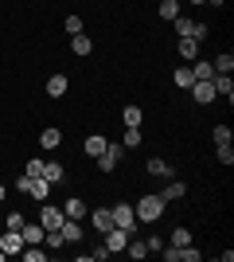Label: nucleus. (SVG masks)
<instances>
[{
    "mask_svg": "<svg viewBox=\"0 0 234 262\" xmlns=\"http://www.w3.org/2000/svg\"><path fill=\"white\" fill-rule=\"evenodd\" d=\"M101 239H106V243H101L106 251H110V254H117V251H125V243H129V231H121V227H110L106 235H101Z\"/></svg>",
    "mask_w": 234,
    "mask_h": 262,
    "instance_id": "nucleus-5",
    "label": "nucleus"
},
{
    "mask_svg": "<svg viewBox=\"0 0 234 262\" xmlns=\"http://www.w3.org/2000/svg\"><path fill=\"white\" fill-rule=\"evenodd\" d=\"M148 172H152V176H164V180H172V164L160 161V157H152V161H148Z\"/></svg>",
    "mask_w": 234,
    "mask_h": 262,
    "instance_id": "nucleus-24",
    "label": "nucleus"
},
{
    "mask_svg": "<svg viewBox=\"0 0 234 262\" xmlns=\"http://www.w3.org/2000/svg\"><path fill=\"white\" fill-rule=\"evenodd\" d=\"M211 67H215V75H230V71H234V55H230V51L215 55V59H211Z\"/></svg>",
    "mask_w": 234,
    "mask_h": 262,
    "instance_id": "nucleus-16",
    "label": "nucleus"
},
{
    "mask_svg": "<svg viewBox=\"0 0 234 262\" xmlns=\"http://www.w3.org/2000/svg\"><path fill=\"white\" fill-rule=\"evenodd\" d=\"M23 196H32V200H39V204H43V200L51 196V184H47L43 176H32V184H28V192H23Z\"/></svg>",
    "mask_w": 234,
    "mask_h": 262,
    "instance_id": "nucleus-10",
    "label": "nucleus"
},
{
    "mask_svg": "<svg viewBox=\"0 0 234 262\" xmlns=\"http://www.w3.org/2000/svg\"><path fill=\"white\" fill-rule=\"evenodd\" d=\"M211 86H215V94H223L226 102H234V82H230V75H215Z\"/></svg>",
    "mask_w": 234,
    "mask_h": 262,
    "instance_id": "nucleus-13",
    "label": "nucleus"
},
{
    "mask_svg": "<svg viewBox=\"0 0 234 262\" xmlns=\"http://www.w3.org/2000/svg\"><path fill=\"white\" fill-rule=\"evenodd\" d=\"M145 247H148V254H152V251H156V254H160V247H164V239H156V235H152V239H148V243H145Z\"/></svg>",
    "mask_w": 234,
    "mask_h": 262,
    "instance_id": "nucleus-36",
    "label": "nucleus"
},
{
    "mask_svg": "<svg viewBox=\"0 0 234 262\" xmlns=\"http://www.w3.org/2000/svg\"><path fill=\"white\" fill-rule=\"evenodd\" d=\"M90 215V227L98 231V235H106V231L113 227V215H110V208H98V211H86Z\"/></svg>",
    "mask_w": 234,
    "mask_h": 262,
    "instance_id": "nucleus-8",
    "label": "nucleus"
},
{
    "mask_svg": "<svg viewBox=\"0 0 234 262\" xmlns=\"http://www.w3.org/2000/svg\"><path fill=\"white\" fill-rule=\"evenodd\" d=\"M156 12H160V20H176V16H179V0H160Z\"/></svg>",
    "mask_w": 234,
    "mask_h": 262,
    "instance_id": "nucleus-22",
    "label": "nucleus"
},
{
    "mask_svg": "<svg viewBox=\"0 0 234 262\" xmlns=\"http://www.w3.org/2000/svg\"><path fill=\"white\" fill-rule=\"evenodd\" d=\"M39 223H43V231H59L63 223H67V215H63V208H51V204H43V211H39Z\"/></svg>",
    "mask_w": 234,
    "mask_h": 262,
    "instance_id": "nucleus-4",
    "label": "nucleus"
},
{
    "mask_svg": "<svg viewBox=\"0 0 234 262\" xmlns=\"http://www.w3.org/2000/svg\"><path fill=\"white\" fill-rule=\"evenodd\" d=\"M121 157H125V145H106V149H101V153L94 157V161H98V168H101V172H113Z\"/></svg>",
    "mask_w": 234,
    "mask_h": 262,
    "instance_id": "nucleus-3",
    "label": "nucleus"
},
{
    "mask_svg": "<svg viewBox=\"0 0 234 262\" xmlns=\"http://www.w3.org/2000/svg\"><path fill=\"white\" fill-rule=\"evenodd\" d=\"M215 149H219L215 157H219V161H223L226 168H230V164H234V145H215Z\"/></svg>",
    "mask_w": 234,
    "mask_h": 262,
    "instance_id": "nucleus-31",
    "label": "nucleus"
},
{
    "mask_svg": "<svg viewBox=\"0 0 234 262\" xmlns=\"http://www.w3.org/2000/svg\"><path fill=\"white\" fill-rule=\"evenodd\" d=\"M179 55H184V59H199V39H191V35H179Z\"/></svg>",
    "mask_w": 234,
    "mask_h": 262,
    "instance_id": "nucleus-19",
    "label": "nucleus"
},
{
    "mask_svg": "<svg viewBox=\"0 0 234 262\" xmlns=\"http://www.w3.org/2000/svg\"><path fill=\"white\" fill-rule=\"evenodd\" d=\"M191 4H207V0H191Z\"/></svg>",
    "mask_w": 234,
    "mask_h": 262,
    "instance_id": "nucleus-38",
    "label": "nucleus"
},
{
    "mask_svg": "<svg viewBox=\"0 0 234 262\" xmlns=\"http://www.w3.org/2000/svg\"><path fill=\"white\" fill-rule=\"evenodd\" d=\"M184 196H188V184H184V180H168V188H160V200H164V204L184 200Z\"/></svg>",
    "mask_w": 234,
    "mask_h": 262,
    "instance_id": "nucleus-9",
    "label": "nucleus"
},
{
    "mask_svg": "<svg viewBox=\"0 0 234 262\" xmlns=\"http://www.w3.org/2000/svg\"><path fill=\"white\" fill-rule=\"evenodd\" d=\"M70 51H74V55H90V51H94V43H90V35H86V32L70 35Z\"/></svg>",
    "mask_w": 234,
    "mask_h": 262,
    "instance_id": "nucleus-18",
    "label": "nucleus"
},
{
    "mask_svg": "<svg viewBox=\"0 0 234 262\" xmlns=\"http://www.w3.org/2000/svg\"><path fill=\"white\" fill-rule=\"evenodd\" d=\"M110 215H113V227H121V231H129V235H133V223H137L133 204H113Z\"/></svg>",
    "mask_w": 234,
    "mask_h": 262,
    "instance_id": "nucleus-2",
    "label": "nucleus"
},
{
    "mask_svg": "<svg viewBox=\"0 0 234 262\" xmlns=\"http://www.w3.org/2000/svg\"><path fill=\"white\" fill-rule=\"evenodd\" d=\"M59 141H63V129H55V125H47V129L39 133V145H43V149H59Z\"/></svg>",
    "mask_w": 234,
    "mask_h": 262,
    "instance_id": "nucleus-17",
    "label": "nucleus"
},
{
    "mask_svg": "<svg viewBox=\"0 0 234 262\" xmlns=\"http://www.w3.org/2000/svg\"><path fill=\"white\" fill-rule=\"evenodd\" d=\"M215 145H234V133H230V125H215Z\"/></svg>",
    "mask_w": 234,
    "mask_h": 262,
    "instance_id": "nucleus-28",
    "label": "nucleus"
},
{
    "mask_svg": "<svg viewBox=\"0 0 234 262\" xmlns=\"http://www.w3.org/2000/svg\"><path fill=\"white\" fill-rule=\"evenodd\" d=\"M172 82H176L179 90H191V82H195V75H191V67H176V75H172Z\"/></svg>",
    "mask_w": 234,
    "mask_h": 262,
    "instance_id": "nucleus-21",
    "label": "nucleus"
},
{
    "mask_svg": "<svg viewBox=\"0 0 234 262\" xmlns=\"http://www.w3.org/2000/svg\"><path fill=\"white\" fill-rule=\"evenodd\" d=\"M67 75H51L47 78V94H51V98H63V94H67Z\"/></svg>",
    "mask_w": 234,
    "mask_h": 262,
    "instance_id": "nucleus-15",
    "label": "nucleus"
},
{
    "mask_svg": "<svg viewBox=\"0 0 234 262\" xmlns=\"http://www.w3.org/2000/svg\"><path fill=\"white\" fill-rule=\"evenodd\" d=\"M188 243H191V231L188 227H176V231H172V247H188Z\"/></svg>",
    "mask_w": 234,
    "mask_h": 262,
    "instance_id": "nucleus-29",
    "label": "nucleus"
},
{
    "mask_svg": "<svg viewBox=\"0 0 234 262\" xmlns=\"http://www.w3.org/2000/svg\"><path fill=\"white\" fill-rule=\"evenodd\" d=\"M59 235H63V243L74 247V243H82V223H78V219H67V223L59 227Z\"/></svg>",
    "mask_w": 234,
    "mask_h": 262,
    "instance_id": "nucleus-11",
    "label": "nucleus"
},
{
    "mask_svg": "<svg viewBox=\"0 0 234 262\" xmlns=\"http://www.w3.org/2000/svg\"><path fill=\"white\" fill-rule=\"evenodd\" d=\"M8 227H12V231L23 227V215H20V211H8Z\"/></svg>",
    "mask_w": 234,
    "mask_h": 262,
    "instance_id": "nucleus-34",
    "label": "nucleus"
},
{
    "mask_svg": "<svg viewBox=\"0 0 234 262\" xmlns=\"http://www.w3.org/2000/svg\"><path fill=\"white\" fill-rule=\"evenodd\" d=\"M0 251H4V254H20V251H23V235L8 227L4 235H0Z\"/></svg>",
    "mask_w": 234,
    "mask_h": 262,
    "instance_id": "nucleus-7",
    "label": "nucleus"
},
{
    "mask_svg": "<svg viewBox=\"0 0 234 262\" xmlns=\"http://www.w3.org/2000/svg\"><path fill=\"white\" fill-rule=\"evenodd\" d=\"M125 149H137V145H141V125H125Z\"/></svg>",
    "mask_w": 234,
    "mask_h": 262,
    "instance_id": "nucleus-27",
    "label": "nucleus"
},
{
    "mask_svg": "<svg viewBox=\"0 0 234 262\" xmlns=\"http://www.w3.org/2000/svg\"><path fill=\"white\" fill-rule=\"evenodd\" d=\"M191 35H195V39H207V35H211V28H207V24H195V28H191Z\"/></svg>",
    "mask_w": 234,
    "mask_h": 262,
    "instance_id": "nucleus-35",
    "label": "nucleus"
},
{
    "mask_svg": "<svg viewBox=\"0 0 234 262\" xmlns=\"http://www.w3.org/2000/svg\"><path fill=\"white\" fill-rule=\"evenodd\" d=\"M172 24H176V32H179V35H191V28H195V20H188V16H176ZM191 39H195V35H191Z\"/></svg>",
    "mask_w": 234,
    "mask_h": 262,
    "instance_id": "nucleus-30",
    "label": "nucleus"
},
{
    "mask_svg": "<svg viewBox=\"0 0 234 262\" xmlns=\"http://www.w3.org/2000/svg\"><path fill=\"white\" fill-rule=\"evenodd\" d=\"M20 235H23V247H28V243H39V247H43V223H28V219H23Z\"/></svg>",
    "mask_w": 234,
    "mask_h": 262,
    "instance_id": "nucleus-12",
    "label": "nucleus"
},
{
    "mask_svg": "<svg viewBox=\"0 0 234 262\" xmlns=\"http://www.w3.org/2000/svg\"><path fill=\"white\" fill-rule=\"evenodd\" d=\"M43 180L47 184H59V180H63V164L59 161H43Z\"/></svg>",
    "mask_w": 234,
    "mask_h": 262,
    "instance_id": "nucleus-20",
    "label": "nucleus"
},
{
    "mask_svg": "<svg viewBox=\"0 0 234 262\" xmlns=\"http://www.w3.org/2000/svg\"><path fill=\"white\" fill-rule=\"evenodd\" d=\"M23 176H43V157H32L28 168H23Z\"/></svg>",
    "mask_w": 234,
    "mask_h": 262,
    "instance_id": "nucleus-32",
    "label": "nucleus"
},
{
    "mask_svg": "<svg viewBox=\"0 0 234 262\" xmlns=\"http://www.w3.org/2000/svg\"><path fill=\"white\" fill-rule=\"evenodd\" d=\"M86 211H90V208H86L78 196H70L67 204H63V215H67V219H86Z\"/></svg>",
    "mask_w": 234,
    "mask_h": 262,
    "instance_id": "nucleus-14",
    "label": "nucleus"
},
{
    "mask_svg": "<svg viewBox=\"0 0 234 262\" xmlns=\"http://www.w3.org/2000/svg\"><path fill=\"white\" fill-rule=\"evenodd\" d=\"M121 121H125V125H141V121H145L141 106H125V110H121Z\"/></svg>",
    "mask_w": 234,
    "mask_h": 262,
    "instance_id": "nucleus-26",
    "label": "nucleus"
},
{
    "mask_svg": "<svg viewBox=\"0 0 234 262\" xmlns=\"http://www.w3.org/2000/svg\"><path fill=\"white\" fill-rule=\"evenodd\" d=\"M133 211H137V219H141V223H156V219L164 215V200H160V192H148V196H141Z\"/></svg>",
    "mask_w": 234,
    "mask_h": 262,
    "instance_id": "nucleus-1",
    "label": "nucleus"
},
{
    "mask_svg": "<svg viewBox=\"0 0 234 262\" xmlns=\"http://www.w3.org/2000/svg\"><path fill=\"white\" fill-rule=\"evenodd\" d=\"M191 75H195V82H199V78H215V67L207 63V59H195V67H191Z\"/></svg>",
    "mask_w": 234,
    "mask_h": 262,
    "instance_id": "nucleus-25",
    "label": "nucleus"
},
{
    "mask_svg": "<svg viewBox=\"0 0 234 262\" xmlns=\"http://www.w3.org/2000/svg\"><path fill=\"white\" fill-rule=\"evenodd\" d=\"M106 145H110V141H106V137H98V133H90V137H86V145H82V149H86V157H98L101 149H106Z\"/></svg>",
    "mask_w": 234,
    "mask_h": 262,
    "instance_id": "nucleus-23",
    "label": "nucleus"
},
{
    "mask_svg": "<svg viewBox=\"0 0 234 262\" xmlns=\"http://www.w3.org/2000/svg\"><path fill=\"white\" fill-rule=\"evenodd\" d=\"M67 32H70V35L82 32V16H67Z\"/></svg>",
    "mask_w": 234,
    "mask_h": 262,
    "instance_id": "nucleus-33",
    "label": "nucleus"
},
{
    "mask_svg": "<svg viewBox=\"0 0 234 262\" xmlns=\"http://www.w3.org/2000/svg\"><path fill=\"white\" fill-rule=\"evenodd\" d=\"M191 94H195V102L199 106H211L219 94H215V86H211V78H199V82H191Z\"/></svg>",
    "mask_w": 234,
    "mask_h": 262,
    "instance_id": "nucleus-6",
    "label": "nucleus"
},
{
    "mask_svg": "<svg viewBox=\"0 0 234 262\" xmlns=\"http://www.w3.org/2000/svg\"><path fill=\"white\" fill-rule=\"evenodd\" d=\"M4 196H8V188H4V184H0V204H4Z\"/></svg>",
    "mask_w": 234,
    "mask_h": 262,
    "instance_id": "nucleus-37",
    "label": "nucleus"
}]
</instances>
